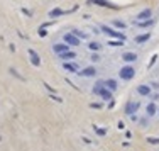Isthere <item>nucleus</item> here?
Instances as JSON below:
<instances>
[{
    "label": "nucleus",
    "mask_w": 159,
    "mask_h": 151,
    "mask_svg": "<svg viewBox=\"0 0 159 151\" xmlns=\"http://www.w3.org/2000/svg\"><path fill=\"white\" fill-rule=\"evenodd\" d=\"M63 68L66 70V71H69V73H76L78 70V65H75V63H69V61H65V63H63Z\"/></svg>",
    "instance_id": "obj_14"
},
{
    "label": "nucleus",
    "mask_w": 159,
    "mask_h": 151,
    "mask_svg": "<svg viewBox=\"0 0 159 151\" xmlns=\"http://www.w3.org/2000/svg\"><path fill=\"white\" fill-rule=\"evenodd\" d=\"M139 124H141L142 127H146V126H147V117H142L141 121H139Z\"/></svg>",
    "instance_id": "obj_26"
},
{
    "label": "nucleus",
    "mask_w": 159,
    "mask_h": 151,
    "mask_svg": "<svg viewBox=\"0 0 159 151\" xmlns=\"http://www.w3.org/2000/svg\"><path fill=\"white\" fill-rule=\"evenodd\" d=\"M124 44V41H120V39H117V41H110L108 43V46H113V48H117V46H122Z\"/></svg>",
    "instance_id": "obj_24"
},
{
    "label": "nucleus",
    "mask_w": 159,
    "mask_h": 151,
    "mask_svg": "<svg viewBox=\"0 0 159 151\" xmlns=\"http://www.w3.org/2000/svg\"><path fill=\"white\" fill-rule=\"evenodd\" d=\"M103 83H105V87H107V88H108V90H110V92H115V90H117V87H119V85H117V82H115V80H113V78H108V80H103Z\"/></svg>",
    "instance_id": "obj_16"
},
{
    "label": "nucleus",
    "mask_w": 159,
    "mask_h": 151,
    "mask_svg": "<svg viewBox=\"0 0 159 151\" xmlns=\"http://www.w3.org/2000/svg\"><path fill=\"white\" fill-rule=\"evenodd\" d=\"M88 4L100 5V7H108V9H117V5H113L112 2H108V0H88Z\"/></svg>",
    "instance_id": "obj_6"
},
{
    "label": "nucleus",
    "mask_w": 159,
    "mask_h": 151,
    "mask_svg": "<svg viewBox=\"0 0 159 151\" xmlns=\"http://www.w3.org/2000/svg\"><path fill=\"white\" fill-rule=\"evenodd\" d=\"M63 39H65V43L69 44V46H80V44H81V39L76 38L73 32H68V34H65V38H63Z\"/></svg>",
    "instance_id": "obj_5"
},
{
    "label": "nucleus",
    "mask_w": 159,
    "mask_h": 151,
    "mask_svg": "<svg viewBox=\"0 0 159 151\" xmlns=\"http://www.w3.org/2000/svg\"><path fill=\"white\" fill-rule=\"evenodd\" d=\"M157 112H159V109H157Z\"/></svg>",
    "instance_id": "obj_32"
},
{
    "label": "nucleus",
    "mask_w": 159,
    "mask_h": 151,
    "mask_svg": "<svg viewBox=\"0 0 159 151\" xmlns=\"http://www.w3.org/2000/svg\"><path fill=\"white\" fill-rule=\"evenodd\" d=\"M149 97H151L152 100H157V99H159V94H151Z\"/></svg>",
    "instance_id": "obj_29"
},
{
    "label": "nucleus",
    "mask_w": 159,
    "mask_h": 151,
    "mask_svg": "<svg viewBox=\"0 0 159 151\" xmlns=\"http://www.w3.org/2000/svg\"><path fill=\"white\" fill-rule=\"evenodd\" d=\"M73 34L76 36V38H80V39H86V38H88V34H86V32H83V31H78V29H73Z\"/></svg>",
    "instance_id": "obj_22"
},
{
    "label": "nucleus",
    "mask_w": 159,
    "mask_h": 151,
    "mask_svg": "<svg viewBox=\"0 0 159 151\" xmlns=\"http://www.w3.org/2000/svg\"><path fill=\"white\" fill-rule=\"evenodd\" d=\"M93 131L98 134V136H105V134H107V131L105 129H100V127H97V126H93Z\"/></svg>",
    "instance_id": "obj_23"
},
{
    "label": "nucleus",
    "mask_w": 159,
    "mask_h": 151,
    "mask_svg": "<svg viewBox=\"0 0 159 151\" xmlns=\"http://www.w3.org/2000/svg\"><path fill=\"white\" fill-rule=\"evenodd\" d=\"M90 107L91 109H100V107H102V104H90Z\"/></svg>",
    "instance_id": "obj_30"
},
{
    "label": "nucleus",
    "mask_w": 159,
    "mask_h": 151,
    "mask_svg": "<svg viewBox=\"0 0 159 151\" xmlns=\"http://www.w3.org/2000/svg\"><path fill=\"white\" fill-rule=\"evenodd\" d=\"M39 34H41V36H46L47 32H46V31H44V29H39Z\"/></svg>",
    "instance_id": "obj_31"
},
{
    "label": "nucleus",
    "mask_w": 159,
    "mask_h": 151,
    "mask_svg": "<svg viewBox=\"0 0 159 151\" xmlns=\"http://www.w3.org/2000/svg\"><path fill=\"white\" fill-rule=\"evenodd\" d=\"M135 24H137L139 27H144V29H146V27L152 26V24H154V21H152V19H146V21H135Z\"/></svg>",
    "instance_id": "obj_17"
},
{
    "label": "nucleus",
    "mask_w": 159,
    "mask_h": 151,
    "mask_svg": "<svg viewBox=\"0 0 159 151\" xmlns=\"http://www.w3.org/2000/svg\"><path fill=\"white\" fill-rule=\"evenodd\" d=\"M100 29H102V32H105V34L110 36V38H113V39H120V41H125V34H122V32H119V31L112 29V27H108V26H100Z\"/></svg>",
    "instance_id": "obj_3"
},
{
    "label": "nucleus",
    "mask_w": 159,
    "mask_h": 151,
    "mask_svg": "<svg viewBox=\"0 0 159 151\" xmlns=\"http://www.w3.org/2000/svg\"><path fill=\"white\" fill-rule=\"evenodd\" d=\"M112 24H113V27H117V29H125V27H127V24H125L124 21H119V19H115Z\"/></svg>",
    "instance_id": "obj_21"
},
{
    "label": "nucleus",
    "mask_w": 159,
    "mask_h": 151,
    "mask_svg": "<svg viewBox=\"0 0 159 151\" xmlns=\"http://www.w3.org/2000/svg\"><path fill=\"white\" fill-rule=\"evenodd\" d=\"M141 107V104L139 102H134V100H129L127 104H125V107H124V112L127 114V116H132V114H135L137 112V109Z\"/></svg>",
    "instance_id": "obj_4"
},
{
    "label": "nucleus",
    "mask_w": 159,
    "mask_h": 151,
    "mask_svg": "<svg viewBox=\"0 0 159 151\" xmlns=\"http://www.w3.org/2000/svg\"><path fill=\"white\" fill-rule=\"evenodd\" d=\"M58 58L63 60V61H69V60H75V58H76V53H73V51H69V49H68V51L58 54Z\"/></svg>",
    "instance_id": "obj_10"
},
{
    "label": "nucleus",
    "mask_w": 159,
    "mask_h": 151,
    "mask_svg": "<svg viewBox=\"0 0 159 151\" xmlns=\"http://www.w3.org/2000/svg\"><path fill=\"white\" fill-rule=\"evenodd\" d=\"M119 77H120V80H132L134 77H135V70H134V66L127 65L124 66V68H120V71H119Z\"/></svg>",
    "instance_id": "obj_2"
},
{
    "label": "nucleus",
    "mask_w": 159,
    "mask_h": 151,
    "mask_svg": "<svg viewBox=\"0 0 159 151\" xmlns=\"http://www.w3.org/2000/svg\"><path fill=\"white\" fill-rule=\"evenodd\" d=\"M88 48H90V51L97 53V51H100V48L102 46H100V43H97V41H91V43H88Z\"/></svg>",
    "instance_id": "obj_20"
},
{
    "label": "nucleus",
    "mask_w": 159,
    "mask_h": 151,
    "mask_svg": "<svg viewBox=\"0 0 159 151\" xmlns=\"http://www.w3.org/2000/svg\"><path fill=\"white\" fill-rule=\"evenodd\" d=\"M149 39H151V34H149V32H146V34L137 36V38H135V43H137V44H142V43H147Z\"/></svg>",
    "instance_id": "obj_18"
},
{
    "label": "nucleus",
    "mask_w": 159,
    "mask_h": 151,
    "mask_svg": "<svg viewBox=\"0 0 159 151\" xmlns=\"http://www.w3.org/2000/svg\"><path fill=\"white\" fill-rule=\"evenodd\" d=\"M122 60H124L125 63H134V61L137 60V54H135V53H132V51H127V53H124V54H122Z\"/></svg>",
    "instance_id": "obj_11"
},
{
    "label": "nucleus",
    "mask_w": 159,
    "mask_h": 151,
    "mask_svg": "<svg viewBox=\"0 0 159 151\" xmlns=\"http://www.w3.org/2000/svg\"><path fill=\"white\" fill-rule=\"evenodd\" d=\"M156 112H157V105H156L154 102L147 104V107H146V116H147V117H152Z\"/></svg>",
    "instance_id": "obj_15"
},
{
    "label": "nucleus",
    "mask_w": 159,
    "mask_h": 151,
    "mask_svg": "<svg viewBox=\"0 0 159 151\" xmlns=\"http://www.w3.org/2000/svg\"><path fill=\"white\" fill-rule=\"evenodd\" d=\"M68 49H69V44H66V43H58L52 46V51L56 53V54H61V53L68 51Z\"/></svg>",
    "instance_id": "obj_7"
},
{
    "label": "nucleus",
    "mask_w": 159,
    "mask_h": 151,
    "mask_svg": "<svg viewBox=\"0 0 159 151\" xmlns=\"http://www.w3.org/2000/svg\"><path fill=\"white\" fill-rule=\"evenodd\" d=\"M137 94L142 97H149L151 95V87L149 85H139L137 87Z\"/></svg>",
    "instance_id": "obj_13"
},
{
    "label": "nucleus",
    "mask_w": 159,
    "mask_h": 151,
    "mask_svg": "<svg viewBox=\"0 0 159 151\" xmlns=\"http://www.w3.org/2000/svg\"><path fill=\"white\" fill-rule=\"evenodd\" d=\"M29 56H30V63H32L34 66L41 65V58H39V54L34 51V49H29Z\"/></svg>",
    "instance_id": "obj_12"
},
{
    "label": "nucleus",
    "mask_w": 159,
    "mask_h": 151,
    "mask_svg": "<svg viewBox=\"0 0 159 151\" xmlns=\"http://www.w3.org/2000/svg\"><path fill=\"white\" fill-rule=\"evenodd\" d=\"M59 15H65V10H61V9H52L51 12H49V17H51V19H56V17H59Z\"/></svg>",
    "instance_id": "obj_19"
},
{
    "label": "nucleus",
    "mask_w": 159,
    "mask_h": 151,
    "mask_svg": "<svg viewBox=\"0 0 159 151\" xmlns=\"http://www.w3.org/2000/svg\"><path fill=\"white\" fill-rule=\"evenodd\" d=\"M91 92H93L95 95H100L103 100H112L113 99V92H110L105 87V83H103V80H98V82L93 85V88H91Z\"/></svg>",
    "instance_id": "obj_1"
},
{
    "label": "nucleus",
    "mask_w": 159,
    "mask_h": 151,
    "mask_svg": "<svg viewBox=\"0 0 159 151\" xmlns=\"http://www.w3.org/2000/svg\"><path fill=\"white\" fill-rule=\"evenodd\" d=\"M151 15H152V10L151 9H144V10H141V12L137 14L135 21H146V19H151Z\"/></svg>",
    "instance_id": "obj_8"
},
{
    "label": "nucleus",
    "mask_w": 159,
    "mask_h": 151,
    "mask_svg": "<svg viewBox=\"0 0 159 151\" xmlns=\"http://www.w3.org/2000/svg\"><path fill=\"white\" fill-rule=\"evenodd\" d=\"M10 73H12V75H15L17 78H21V80H22V77H21V75H19V73H17V71H15L14 68H10Z\"/></svg>",
    "instance_id": "obj_28"
},
{
    "label": "nucleus",
    "mask_w": 159,
    "mask_h": 151,
    "mask_svg": "<svg viewBox=\"0 0 159 151\" xmlns=\"http://www.w3.org/2000/svg\"><path fill=\"white\" fill-rule=\"evenodd\" d=\"M91 61H93V63H95V61H100V56L97 54V53H93V54H91Z\"/></svg>",
    "instance_id": "obj_27"
},
{
    "label": "nucleus",
    "mask_w": 159,
    "mask_h": 151,
    "mask_svg": "<svg viewBox=\"0 0 159 151\" xmlns=\"http://www.w3.org/2000/svg\"><path fill=\"white\" fill-rule=\"evenodd\" d=\"M147 143H151V144H159V138H147Z\"/></svg>",
    "instance_id": "obj_25"
},
{
    "label": "nucleus",
    "mask_w": 159,
    "mask_h": 151,
    "mask_svg": "<svg viewBox=\"0 0 159 151\" xmlns=\"http://www.w3.org/2000/svg\"><path fill=\"white\" fill-rule=\"evenodd\" d=\"M78 75H81V77H95V75H97V68H95V66H86V68L81 70Z\"/></svg>",
    "instance_id": "obj_9"
}]
</instances>
